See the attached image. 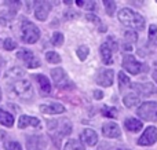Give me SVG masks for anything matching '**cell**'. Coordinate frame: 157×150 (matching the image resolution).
Instances as JSON below:
<instances>
[{
  "instance_id": "cell-42",
  "label": "cell",
  "mask_w": 157,
  "mask_h": 150,
  "mask_svg": "<svg viewBox=\"0 0 157 150\" xmlns=\"http://www.w3.org/2000/svg\"><path fill=\"white\" fill-rule=\"evenodd\" d=\"M116 150H128V149H116Z\"/></svg>"
},
{
  "instance_id": "cell-41",
  "label": "cell",
  "mask_w": 157,
  "mask_h": 150,
  "mask_svg": "<svg viewBox=\"0 0 157 150\" xmlns=\"http://www.w3.org/2000/svg\"><path fill=\"white\" fill-rule=\"evenodd\" d=\"M0 101H2V90H0Z\"/></svg>"
},
{
  "instance_id": "cell-21",
  "label": "cell",
  "mask_w": 157,
  "mask_h": 150,
  "mask_svg": "<svg viewBox=\"0 0 157 150\" xmlns=\"http://www.w3.org/2000/svg\"><path fill=\"white\" fill-rule=\"evenodd\" d=\"M99 54H101V58H102V62L105 65H112L113 63V58H112V51L109 50V47L106 46L105 43L101 46L99 48Z\"/></svg>"
},
{
  "instance_id": "cell-5",
  "label": "cell",
  "mask_w": 157,
  "mask_h": 150,
  "mask_svg": "<svg viewBox=\"0 0 157 150\" xmlns=\"http://www.w3.org/2000/svg\"><path fill=\"white\" fill-rule=\"evenodd\" d=\"M121 63H123V68L131 74H139V73H144V72H147L146 63L139 62L132 55H124Z\"/></svg>"
},
{
  "instance_id": "cell-39",
  "label": "cell",
  "mask_w": 157,
  "mask_h": 150,
  "mask_svg": "<svg viewBox=\"0 0 157 150\" xmlns=\"http://www.w3.org/2000/svg\"><path fill=\"white\" fill-rule=\"evenodd\" d=\"M76 4L78 6V7H84V4H86V2H83V0H77Z\"/></svg>"
},
{
  "instance_id": "cell-34",
  "label": "cell",
  "mask_w": 157,
  "mask_h": 150,
  "mask_svg": "<svg viewBox=\"0 0 157 150\" xmlns=\"http://www.w3.org/2000/svg\"><path fill=\"white\" fill-rule=\"evenodd\" d=\"M105 44L109 47V50H110L112 52L117 51V43H116V40H113V39H110V37H109L108 40L105 41Z\"/></svg>"
},
{
  "instance_id": "cell-14",
  "label": "cell",
  "mask_w": 157,
  "mask_h": 150,
  "mask_svg": "<svg viewBox=\"0 0 157 150\" xmlns=\"http://www.w3.org/2000/svg\"><path fill=\"white\" fill-rule=\"evenodd\" d=\"M40 112L43 114H59V113L65 112V107L61 103H48V105H41Z\"/></svg>"
},
{
  "instance_id": "cell-27",
  "label": "cell",
  "mask_w": 157,
  "mask_h": 150,
  "mask_svg": "<svg viewBox=\"0 0 157 150\" xmlns=\"http://www.w3.org/2000/svg\"><path fill=\"white\" fill-rule=\"evenodd\" d=\"M102 116L110 117V118H116L117 117V109L110 107V106H103L102 107Z\"/></svg>"
},
{
  "instance_id": "cell-20",
  "label": "cell",
  "mask_w": 157,
  "mask_h": 150,
  "mask_svg": "<svg viewBox=\"0 0 157 150\" xmlns=\"http://www.w3.org/2000/svg\"><path fill=\"white\" fill-rule=\"evenodd\" d=\"M124 127L131 132H138V131H141L142 129L144 124H142L139 120H136V118L130 117V118H127V120L124 121Z\"/></svg>"
},
{
  "instance_id": "cell-23",
  "label": "cell",
  "mask_w": 157,
  "mask_h": 150,
  "mask_svg": "<svg viewBox=\"0 0 157 150\" xmlns=\"http://www.w3.org/2000/svg\"><path fill=\"white\" fill-rule=\"evenodd\" d=\"M123 102H124V105L127 107H134L141 102V99H139V96L136 95V94L132 92V94H127V95L123 98Z\"/></svg>"
},
{
  "instance_id": "cell-26",
  "label": "cell",
  "mask_w": 157,
  "mask_h": 150,
  "mask_svg": "<svg viewBox=\"0 0 157 150\" xmlns=\"http://www.w3.org/2000/svg\"><path fill=\"white\" fill-rule=\"evenodd\" d=\"M83 145H81V142H78L76 139H69L68 142L65 143V148L63 150H83Z\"/></svg>"
},
{
  "instance_id": "cell-4",
  "label": "cell",
  "mask_w": 157,
  "mask_h": 150,
  "mask_svg": "<svg viewBox=\"0 0 157 150\" xmlns=\"http://www.w3.org/2000/svg\"><path fill=\"white\" fill-rule=\"evenodd\" d=\"M51 77L54 80V84L59 90H69V88H75V84L72 80L68 77L62 68H55L51 69Z\"/></svg>"
},
{
  "instance_id": "cell-30",
  "label": "cell",
  "mask_w": 157,
  "mask_h": 150,
  "mask_svg": "<svg viewBox=\"0 0 157 150\" xmlns=\"http://www.w3.org/2000/svg\"><path fill=\"white\" fill-rule=\"evenodd\" d=\"M90 54V48L87 46H80L77 48V57L80 61H86V58L88 57Z\"/></svg>"
},
{
  "instance_id": "cell-8",
  "label": "cell",
  "mask_w": 157,
  "mask_h": 150,
  "mask_svg": "<svg viewBox=\"0 0 157 150\" xmlns=\"http://www.w3.org/2000/svg\"><path fill=\"white\" fill-rule=\"evenodd\" d=\"M157 141V129L155 127H147L145 129V132L141 135V138L138 139L139 146H152L155 145Z\"/></svg>"
},
{
  "instance_id": "cell-6",
  "label": "cell",
  "mask_w": 157,
  "mask_h": 150,
  "mask_svg": "<svg viewBox=\"0 0 157 150\" xmlns=\"http://www.w3.org/2000/svg\"><path fill=\"white\" fill-rule=\"evenodd\" d=\"M136 114L145 121H157V102H144L138 107Z\"/></svg>"
},
{
  "instance_id": "cell-18",
  "label": "cell",
  "mask_w": 157,
  "mask_h": 150,
  "mask_svg": "<svg viewBox=\"0 0 157 150\" xmlns=\"http://www.w3.org/2000/svg\"><path fill=\"white\" fill-rule=\"evenodd\" d=\"M55 128L58 129V134L59 137H65V135H69L72 132V124L69 120H61V121H55Z\"/></svg>"
},
{
  "instance_id": "cell-3",
  "label": "cell",
  "mask_w": 157,
  "mask_h": 150,
  "mask_svg": "<svg viewBox=\"0 0 157 150\" xmlns=\"http://www.w3.org/2000/svg\"><path fill=\"white\" fill-rule=\"evenodd\" d=\"M21 32H22V40L28 44H33L40 39V30H39V28L29 21H22Z\"/></svg>"
},
{
  "instance_id": "cell-12",
  "label": "cell",
  "mask_w": 157,
  "mask_h": 150,
  "mask_svg": "<svg viewBox=\"0 0 157 150\" xmlns=\"http://www.w3.org/2000/svg\"><path fill=\"white\" fill-rule=\"evenodd\" d=\"M80 141H81V143H84L86 146H95L98 143V135L94 129L86 128L83 132H81Z\"/></svg>"
},
{
  "instance_id": "cell-9",
  "label": "cell",
  "mask_w": 157,
  "mask_h": 150,
  "mask_svg": "<svg viewBox=\"0 0 157 150\" xmlns=\"http://www.w3.org/2000/svg\"><path fill=\"white\" fill-rule=\"evenodd\" d=\"M51 11V4L48 2H35V17L39 21H46Z\"/></svg>"
},
{
  "instance_id": "cell-22",
  "label": "cell",
  "mask_w": 157,
  "mask_h": 150,
  "mask_svg": "<svg viewBox=\"0 0 157 150\" xmlns=\"http://www.w3.org/2000/svg\"><path fill=\"white\" fill-rule=\"evenodd\" d=\"M0 124L4 127H7V128H10V127H13L14 124V116L11 114V113L6 112V110L0 109Z\"/></svg>"
},
{
  "instance_id": "cell-7",
  "label": "cell",
  "mask_w": 157,
  "mask_h": 150,
  "mask_svg": "<svg viewBox=\"0 0 157 150\" xmlns=\"http://www.w3.org/2000/svg\"><path fill=\"white\" fill-rule=\"evenodd\" d=\"M17 58H19V59L25 63V66L29 68V69H35V68H39V66H40L39 59L33 55L32 51H28V50H22V51H19L18 54H17Z\"/></svg>"
},
{
  "instance_id": "cell-13",
  "label": "cell",
  "mask_w": 157,
  "mask_h": 150,
  "mask_svg": "<svg viewBox=\"0 0 157 150\" xmlns=\"http://www.w3.org/2000/svg\"><path fill=\"white\" fill-rule=\"evenodd\" d=\"M102 134L105 135L106 138H112V139H116L121 135V131H120L119 126L116 123H105L102 127Z\"/></svg>"
},
{
  "instance_id": "cell-38",
  "label": "cell",
  "mask_w": 157,
  "mask_h": 150,
  "mask_svg": "<svg viewBox=\"0 0 157 150\" xmlns=\"http://www.w3.org/2000/svg\"><path fill=\"white\" fill-rule=\"evenodd\" d=\"M94 96H95V99H102L103 98V92L102 91H94Z\"/></svg>"
},
{
  "instance_id": "cell-28",
  "label": "cell",
  "mask_w": 157,
  "mask_h": 150,
  "mask_svg": "<svg viewBox=\"0 0 157 150\" xmlns=\"http://www.w3.org/2000/svg\"><path fill=\"white\" fill-rule=\"evenodd\" d=\"M46 59H47V62L54 63V65H57V63L61 62V57L57 54V52H54V51H48V52H47V54H46Z\"/></svg>"
},
{
  "instance_id": "cell-31",
  "label": "cell",
  "mask_w": 157,
  "mask_h": 150,
  "mask_svg": "<svg viewBox=\"0 0 157 150\" xmlns=\"http://www.w3.org/2000/svg\"><path fill=\"white\" fill-rule=\"evenodd\" d=\"M103 6H105V8H106V14L110 17L113 15L114 11H116V3L110 2V0H105V2H103Z\"/></svg>"
},
{
  "instance_id": "cell-10",
  "label": "cell",
  "mask_w": 157,
  "mask_h": 150,
  "mask_svg": "<svg viewBox=\"0 0 157 150\" xmlns=\"http://www.w3.org/2000/svg\"><path fill=\"white\" fill-rule=\"evenodd\" d=\"M131 88L142 96H150L156 92V87L152 83H134L131 84Z\"/></svg>"
},
{
  "instance_id": "cell-36",
  "label": "cell",
  "mask_w": 157,
  "mask_h": 150,
  "mask_svg": "<svg viewBox=\"0 0 157 150\" xmlns=\"http://www.w3.org/2000/svg\"><path fill=\"white\" fill-rule=\"evenodd\" d=\"M77 17H78V14L76 13V11H66V13H65V18L66 19H75V18H77Z\"/></svg>"
},
{
  "instance_id": "cell-40",
  "label": "cell",
  "mask_w": 157,
  "mask_h": 150,
  "mask_svg": "<svg viewBox=\"0 0 157 150\" xmlns=\"http://www.w3.org/2000/svg\"><path fill=\"white\" fill-rule=\"evenodd\" d=\"M153 79H155L156 83H157V69H156V70H153Z\"/></svg>"
},
{
  "instance_id": "cell-17",
  "label": "cell",
  "mask_w": 157,
  "mask_h": 150,
  "mask_svg": "<svg viewBox=\"0 0 157 150\" xmlns=\"http://www.w3.org/2000/svg\"><path fill=\"white\" fill-rule=\"evenodd\" d=\"M33 77H35L36 81H37L41 92L43 94H50L51 92V84H50V80L47 79L44 74H35Z\"/></svg>"
},
{
  "instance_id": "cell-35",
  "label": "cell",
  "mask_w": 157,
  "mask_h": 150,
  "mask_svg": "<svg viewBox=\"0 0 157 150\" xmlns=\"http://www.w3.org/2000/svg\"><path fill=\"white\" fill-rule=\"evenodd\" d=\"M86 18L88 19V21H91V22H94L95 25H99L101 24V19L98 18V17H95L94 14H87L86 15Z\"/></svg>"
},
{
  "instance_id": "cell-11",
  "label": "cell",
  "mask_w": 157,
  "mask_h": 150,
  "mask_svg": "<svg viewBox=\"0 0 157 150\" xmlns=\"http://www.w3.org/2000/svg\"><path fill=\"white\" fill-rule=\"evenodd\" d=\"M113 69H105L97 74V84L102 85V87H110L113 84Z\"/></svg>"
},
{
  "instance_id": "cell-16",
  "label": "cell",
  "mask_w": 157,
  "mask_h": 150,
  "mask_svg": "<svg viewBox=\"0 0 157 150\" xmlns=\"http://www.w3.org/2000/svg\"><path fill=\"white\" fill-rule=\"evenodd\" d=\"M28 150H43L44 148V139L39 135H33V137H29L28 138Z\"/></svg>"
},
{
  "instance_id": "cell-33",
  "label": "cell",
  "mask_w": 157,
  "mask_h": 150,
  "mask_svg": "<svg viewBox=\"0 0 157 150\" xmlns=\"http://www.w3.org/2000/svg\"><path fill=\"white\" fill-rule=\"evenodd\" d=\"M3 47H4V50H7V51H13V50L17 48V43L13 39H6L4 43H3Z\"/></svg>"
},
{
  "instance_id": "cell-32",
  "label": "cell",
  "mask_w": 157,
  "mask_h": 150,
  "mask_svg": "<svg viewBox=\"0 0 157 150\" xmlns=\"http://www.w3.org/2000/svg\"><path fill=\"white\" fill-rule=\"evenodd\" d=\"M4 149L6 150H22V146L19 145L15 141H8L4 143Z\"/></svg>"
},
{
  "instance_id": "cell-24",
  "label": "cell",
  "mask_w": 157,
  "mask_h": 150,
  "mask_svg": "<svg viewBox=\"0 0 157 150\" xmlns=\"http://www.w3.org/2000/svg\"><path fill=\"white\" fill-rule=\"evenodd\" d=\"M22 76H24V72L21 70L19 68H11V69H8L7 72H6V79L7 80H11L13 79L14 81L15 80H18V79H22Z\"/></svg>"
},
{
  "instance_id": "cell-1",
  "label": "cell",
  "mask_w": 157,
  "mask_h": 150,
  "mask_svg": "<svg viewBox=\"0 0 157 150\" xmlns=\"http://www.w3.org/2000/svg\"><path fill=\"white\" fill-rule=\"evenodd\" d=\"M119 19L123 25L130 26V28H132V29L141 30L145 28V18L141 14L131 10V8H123V10H120Z\"/></svg>"
},
{
  "instance_id": "cell-2",
  "label": "cell",
  "mask_w": 157,
  "mask_h": 150,
  "mask_svg": "<svg viewBox=\"0 0 157 150\" xmlns=\"http://www.w3.org/2000/svg\"><path fill=\"white\" fill-rule=\"evenodd\" d=\"M11 95H15L18 99L22 101H29L33 96V87L29 80L26 79H18L13 81L11 84Z\"/></svg>"
},
{
  "instance_id": "cell-37",
  "label": "cell",
  "mask_w": 157,
  "mask_h": 150,
  "mask_svg": "<svg viewBox=\"0 0 157 150\" xmlns=\"http://www.w3.org/2000/svg\"><path fill=\"white\" fill-rule=\"evenodd\" d=\"M86 3H88V4H84V7L87 10H94L95 8V2H86Z\"/></svg>"
},
{
  "instance_id": "cell-15",
  "label": "cell",
  "mask_w": 157,
  "mask_h": 150,
  "mask_svg": "<svg viewBox=\"0 0 157 150\" xmlns=\"http://www.w3.org/2000/svg\"><path fill=\"white\" fill-rule=\"evenodd\" d=\"M18 127L21 129L26 128V127H36V128H39L40 127V120L36 117H30V116H21L18 120Z\"/></svg>"
},
{
  "instance_id": "cell-19",
  "label": "cell",
  "mask_w": 157,
  "mask_h": 150,
  "mask_svg": "<svg viewBox=\"0 0 157 150\" xmlns=\"http://www.w3.org/2000/svg\"><path fill=\"white\" fill-rule=\"evenodd\" d=\"M124 50H127V51H131L132 50V44L136 43L138 41V35H136L134 30H127V32L124 33Z\"/></svg>"
},
{
  "instance_id": "cell-29",
  "label": "cell",
  "mask_w": 157,
  "mask_h": 150,
  "mask_svg": "<svg viewBox=\"0 0 157 150\" xmlns=\"http://www.w3.org/2000/svg\"><path fill=\"white\" fill-rule=\"evenodd\" d=\"M51 43H52V46H55V47H61L63 44V35L59 32H55L54 35L51 36Z\"/></svg>"
},
{
  "instance_id": "cell-25",
  "label": "cell",
  "mask_w": 157,
  "mask_h": 150,
  "mask_svg": "<svg viewBox=\"0 0 157 150\" xmlns=\"http://www.w3.org/2000/svg\"><path fill=\"white\" fill-rule=\"evenodd\" d=\"M119 85H120V91L121 92L125 91L127 88H131V81L124 72H120L119 73Z\"/></svg>"
}]
</instances>
